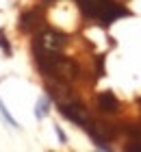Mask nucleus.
Segmentation results:
<instances>
[{
    "label": "nucleus",
    "mask_w": 141,
    "mask_h": 152,
    "mask_svg": "<svg viewBox=\"0 0 141 152\" xmlns=\"http://www.w3.org/2000/svg\"><path fill=\"white\" fill-rule=\"evenodd\" d=\"M67 44V35L61 31H54V28H46L41 31L37 37H35V44L37 48H44V50H52V52H59L63 46Z\"/></svg>",
    "instance_id": "2"
},
{
    "label": "nucleus",
    "mask_w": 141,
    "mask_h": 152,
    "mask_svg": "<svg viewBox=\"0 0 141 152\" xmlns=\"http://www.w3.org/2000/svg\"><path fill=\"white\" fill-rule=\"evenodd\" d=\"M0 113H2V117H4V120L11 124L13 128H18V122H15V120H13V117L9 115V111H7V109H4V104H2V100H0Z\"/></svg>",
    "instance_id": "8"
},
{
    "label": "nucleus",
    "mask_w": 141,
    "mask_h": 152,
    "mask_svg": "<svg viewBox=\"0 0 141 152\" xmlns=\"http://www.w3.org/2000/svg\"><path fill=\"white\" fill-rule=\"evenodd\" d=\"M98 109H100L102 113H117L119 111V100L115 98V94L102 91L98 96Z\"/></svg>",
    "instance_id": "4"
},
{
    "label": "nucleus",
    "mask_w": 141,
    "mask_h": 152,
    "mask_svg": "<svg viewBox=\"0 0 141 152\" xmlns=\"http://www.w3.org/2000/svg\"><path fill=\"white\" fill-rule=\"evenodd\" d=\"M0 50H2L7 57L11 54V46H9V41H7V37H4V31H0Z\"/></svg>",
    "instance_id": "7"
},
{
    "label": "nucleus",
    "mask_w": 141,
    "mask_h": 152,
    "mask_svg": "<svg viewBox=\"0 0 141 152\" xmlns=\"http://www.w3.org/2000/svg\"><path fill=\"white\" fill-rule=\"evenodd\" d=\"M139 107H141V100H139Z\"/></svg>",
    "instance_id": "10"
},
{
    "label": "nucleus",
    "mask_w": 141,
    "mask_h": 152,
    "mask_svg": "<svg viewBox=\"0 0 141 152\" xmlns=\"http://www.w3.org/2000/svg\"><path fill=\"white\" fill-rule=\"evenodd\" d=\"M54 130H56V137H59V141H61V143H67V137H65V133H63V130H61L59 126H56Z\"/></svg>",
    "instance_id": "9"
},
{
    "label": "nucleus",
    "mask_w": 141,
    "mask_h": 152,
    "mask_svg": "<svg viewBox=\"0 0 141 152\" xmlns=\"http://www.w3.org/2000/svg\"><path fill=\"white\" fill-rule=\"evenodd\" d=\"M78 7H80L85 18L98 20V22L104 24V26L113 24L117 18L128 15V9H124L115 0H78Z\"/></svg>",
    "instance_id": "1"
},
{
    "label": "nucleus",
    "mask_w": 141,
    "mask_h": 152,
    "mask_svg": "<svg viewBox=\"0 0 141 152\" xmlns=\"http://www.w3.org/2000/svg\"><path fill=\"white\" fill-rule=\"evenodd\" d=\"M37 18H39V13H37V11H26L24 15L20 18V28H22V31H31Z\"/></svg>",
    "instance_id": "5"
},
{
    "label": "nucleus",
    "mask_w": 141,
    "mask_h": 152,
    "mask_svg": "<svg viewBox=\"0 0 141 152\" xmlns=\"http://www.w3.org/2000/svg\"><path fill=\"white\" fill-rule=\"evenodd\" d=\"M48 107H50V96H44V98H39V100H37V111H35L37 120H41V117L48 113Z\"/></svg>",
    "instance_id": "6"
},
{
    "label": "nucleus",
    "mask_w": 141,
    "mask_h": 152,
    "mask_svg": "<svg viewBox=\"0 0 141 152\" xmlns=\"http://www.w3.org/2000/svg\"><path fill=\"white\" fill-rule=\"evenodd\" d=\"M59 111H61L63 117H67L69 122H74L76 126H87V124L91 122L87 109H85L80 102H76L74 98L67 100V102H61V104H59Z\"/></svg>",
    "instance_id": "3"
}]
</instances>
